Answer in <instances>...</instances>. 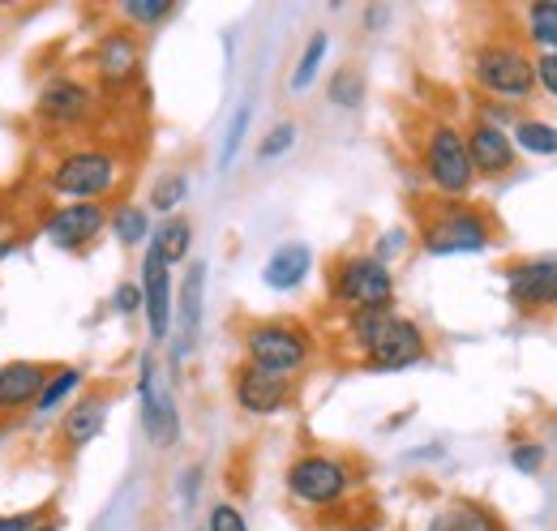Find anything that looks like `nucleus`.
Segmentation results:
<instances>
[{
	"label": "nucleus",
	"mask_w": 557,
	"mask_h": 531,
	"mask_svg": "<svg viewBox=\"0 0 557 531\" xmlns=\"http://www.w3.org/2000/svg\"><path fill=\"white\" fill-rule=\"evenodd\" d=\"M125 176V163L103 146H77L48 172V194L70 201H103Z\"/></svg>",
	"instance_id": "obj_1"
},
{
	"label": "nucleus",
	"mask_w": 557,
	"mask_h": 531,
	"mask_svg": "<svg viewBox=\"0 0 557 531\" xmlns=\"http://www.w3.org/2000/svg\"><path fill=\"white\" fill-rule=\"evenodd\" d=\"M493 219H488L481 206H468V201H442L429 219H424V232H420V245L424 254L433 258H455V254H485L493 245Z\"/></svg>",
	"instance_id": "obj_2"
},
{
	"label": "nucleus",
	"mask_w": 557,
	"mask_h": 531,
	"mask_svg": "<svg viewBox=\"0 0 557 531\" xmlns=\"http://www.w3.org/2000/svg\"><path fill=\"white\" fill-rule=\"evenodd\" d=\"M472 77H476V86L485 95L506 99V103H523L536 90L532 57L519 44H510V39H488V44H481L476 57H472Z\"/></svg>",
	"instance_id": "obj_3"
},
{
	"label": "nucleus",
	"mask_w": 557,
	"mask_h": 531,
	"mask_svg": "<svg viewBox=\"0 0 557 531\" xmlns=\"http://www.w3.org/2000/svg\"><path fill=\"white\" fill-rule=\"evenodd\" d=\"M313 360V334L300 322H253L245 331V365L267 373H300Z\"/></svg>",
	"instance_id": "obj_4"
},
{
	"label": "nucleus",
	"mask_w": 557,
	"mask_h": 531,
	"mask_svg": "<svg viewBox=\"0 0 557 531\" xmlns=\"http://www.w3.org/2000/svg\"><path fill=\"white\" fill-rule=\"evenodd\" d=\"M420 163H424L429 185L442 198H468L476 185L468 141H463V129H455V125H429L424 146H420Z\"/></svg>",
	"instance_id": "obj_5"
},
{
	"label": "nucleus",
	"mask_w": 557,
	"mask_h": 531,
	"mask_svg": "<svg viewBox=\"0 0 557 531\" xmlns=\"http://www.w3.org/2000/svg\"><path fill=\"white\" fill-rule=\"evenodd\" d=\"M331 296L339 305L356 309H395V279L391 266H382L373 254H351L331 270Z\"/></svg>",
	"instance_id": "obj_6"
},
{
	"label": "nucleus",
	"mask_w": 557,
	"mask_h": 531,
	"mask_svg": "<svg viewBox=\"0 0 557 531\" xmlns=\"http://www.w3.org/2000/svg\"><path fill=\"white\" fill-rule=\"evenodd\" d=\"M356 484V471L335 455H300L287 467V493L305 506H339Z\"/></svg>",
	"instance_id": "obj_7"
},
{
	"label": "nucleus",
	"mask_w": 557,
	"mask_h": 531,
	"mask_svg": "<svg viewBox=\"0 0 557 531\" xmlns=\"http://www.w3.org/2000/svg\"><path fill=\"white\" fill-rule=\"evenodd\" d=\"M95 108H99L95 86H86L77 77H65V73L48 77L44 90H39V99H35V116L48 129H82L95 116Z\"/></svg>",
	"instance_id": "obj_8"
},
{
	"label": "nucleus",
	"mask_w": 557,
	"mask_h": 531,
	"mask_svg": "<svg viewBox=\"0 0 557 531\" xmlns=\"http://www.w3.org/2000/svg\"><path fill=\"white\" fill-rule=\"evenodd\" d=\"M424 351H429V338H424V331H420L417 322L391 313V318L382 322V331L369 338V347H364V365L377 369V373H399V369L420 365Z\"/></svg>",
	"instance_id": "obj_9"
},
{
	"label": "nucleus",
	"mask_w": 557,
	"mask_h": 531,
	"mask_svg": "<svg viewBox=\"0 0 557 531\" xmlns=\"http://www.w3.org/2000/svg\"><path fill=\"white\" fill-rule=\"evenodd\" d=\"M138 395H141V429H146L150 446L172 450V446L181 442V411H176V403H172V395H168V386L159 382L154 356H141Z\"/></svg>",
	"instance_id": "obj_10"
},
{
	"label": "nucleus",
	"mask_w": 557,
	"mask_h": 531,
	"mask_svg": "<svg viewBox=\"0 0 557 531\" xmlns=\"http://www.w3.org/2000/svg\"><path fill=\"white\" fill-rule=\"evenodd\" d=\"M506 296L523 313L557 309V258H528L506 270Z\"/></svg>",
	"instance_id": "obj_11"
},
{
	"label": "nucleus",
	"mask_w": 557,
	"mask_h": 531,
	"mask_svg": "<svg viewBox=\"0 0 557 531\" xmlns=\"http://www.w3.org/2000/svg\"><path fill=\"white\" fill-rule=\"evenodd\" d=\"M95 73H99L103 90H112V95L129 90V86L141 77V44H138V35H134V30H125V26L108 30V35L99 39V48H95Z\"/></svg>",
	"instance_id": "obj_12"
},
{
	"label": "nucleus",
	"mask_w": 557,
	"mask_h": 531,
	"mask_svg": "<svg viewBox=\"0 0 557 531\" xmlns=\"http://www.w3.org/2000/svg\"><path fill=\"white\" fill-rule=\"evenodd\" d=\"M141 313H146V331L154 343H163L172 334V266L159 258V249L150 245L146 258H141Z\"/></svg>",
	"instance_id": "obj_13"
},
{
	"label": "nucleus",
	"mask_w": 557,
	"mask_h": 531,
	"mask_svg": "<svg viewBox=\"0 0 557 531\" xmlns=\"http://www.w3.org/2000/svg\"><path fill=\"white\" fill-rule=\"evenodd\" d=\"M103 227H108V206L103 201H70V206H57L44 219V236L57 249H70V254L86 249Z\"/></svg>",
	"instance_id": "obj_14"
},
{
	"label": "nucleus",
	"mask_w": 557,
	"mask_h": 531,
	"mask_svg": "<svg viewBox=\"0 0 557 531\" xmlns=\"http://www.w3.org/2000/svg\"><path fill=\"white\" fill-rule=\"evenodd\" d=\"M468 141V159H472V172L485 176V181H502L515 172V141L510 133L493 121H476L472 129L463 133Z\"/></svg>",
	"instance_id": "obj_15"
},
{
	"label": "nucleus",
	"mask_w": 557,
	"mask_h": 531,
	"mask_svg": "<svg viewBox=\"0 0 557 531\" xmlns=\"http://www.w3.org/2000/svg\"><path fill=\"white\" fill-rule=\"evenodd\" d=\"M236 403L249 416H275L292 403V382L278 373H267V369L240 365L236 369Z\"/></svg>",
	"instance_id": "obj_16"
},
{
	"label": "nucleus",
	"mask_w": 557,
	"mask_h": 531,
	"mask_svg": "<svg viewBox=\"0 0 557 531\" xmlns=\"http://www.w3.org/2000/svg\"><path fill=\"white\" fill-rule=\"evenodd\" d=\"M202 296H207V266L194 262L185 283H181V300L172 309V326H176V360L194 356L198 334H202Z\"/></svg>",
	"instance_id": "obj_17"
},
{
	"label": "nucleus",
	"mask_w": 557,
	"mask_h": 531,
	"mask_svg": "<svg viewBox=\"0 0 557 531\" xmlns=\"http://www.w3.org/2000/svg\"><path fill=\"white\" fill-rule=\"evenodd\" d=\"M48 378H52V365H39V360H9V365H0V411L35 407V398L44 395Z\"/></svg>",
	"instance_id": "obj_18"
},
{
	"label": "nucleus",
	"mask_w": 557,
	"mask_h": 531,
	"mask_svg": "<svg viewBox=\"0 0 557 531\" xmlns=\"http://www.w3.org/2000/svg\"><path fill=\"white\" fill-rule=\"evenodd\" d=\"M108 407H112L108 391H95V395H86L82 403H73L70 411H65V424H61V446L65 450L90 446L103 433V424H108Z\"/></svg>",
	"instance_id": "obj_19"
},
{
	"label": "nucleus",
	"mask_w": 557,
	"mask_h": 531,
	"mask_svg": "<svg viewBox=\"0 0 557 531\" xmlns=\"http://www.w3.org/2000/svg\"><path fill=\"white\" fill-rule=\"evenodd\" d=\"M309 266H313V249L300 245V240H287V245H278L275 254L267 258V266H262V283H267L271 292H296V287L305 283Z\"/></svg>",
	"instance_id": "obj_20"
},
{
	"label": "nucleus",
	"mask_w": 557,
	"mask_h": 531,
	"mask_svg": "<svg viewBox=\"0 0 557 531\" xmlns=\"http://www.w3.org/2000/svg\"><path fill=\"white\" fill-rule=\"evenodd\" d=\"M433 531H506V528H502V519L493 510H485V506L459 502V506H450V510H442L433 519Z\"/></svg>",
	"instance_id": "obj_21"
},
{
	"label": "nucleus",
	"mask_w": 557,
	"mask_h": 531,
	"mask_svg": "<svg viewBox=\"0 0 557 531\" xmlns=\"http://www.w3.org/2000/svg\"><path fill=\"white\" fill-rule=\"evenodd\" d=\"M154 249H159V258L168 266L185 262L189 258V249H194V223L189 219H168L159 232H154V240H150Z\"/></svg>",
	"instance_id": "obj_22"
},
{
	"label": "nucleus",
	"mask_w": 557,
	"mask_h": 531,
	"mask_svg": "<svg viewBox=\"0 0 557 531\" xmlns=\"http://www.w3.org/2000/svg\"><path fill=\"white\" fill-rule=\"evenodd\" d=\"M510 141H515V150H528V155H557V125L523 116V121H515Z\"/></svg>",
	"instance_id": "obj_23"
},
{
	"label": "nucleus",
	"mask_w": 557,
	"mask_h": 531,
	"mask_svg": "<svg viewBox=\"0 0 557 531\" xmlns=\"http://www.w3.org/2000/svg\"><path fill=\"white\" fill-rule=\"evenodd\" d=\"M523 22H528V39H532L541 52H557V0H536V4H528Z\"/></svg>",
	"instance_id": "obj_24"
},
{
	"label": "nucleus",
	"mask_w": 557,
	"mask_h": 531,
	"mask_svg": "<svg viewBox=\"0 0 557 531\" xmlns=\"http://www.w3.org/2000/svg\"><path fill=\"white\" fill-rule=\"evenodd\" d=\"M82 386V369L77 365H61V369H52V378H48V386H44V395L35 398V407L30 411H39V416H52L65 398L73 395Z\"/></svg>",
	"instance_id": "obj_25"
},
{
	"label": "nucleus",
	"mask_w": 557,
	"mask_h": 531,
	"mask_svg": "<svg viewBox=\"0 0 557 531\" xmlns=\"http://www.w3.org/2000/svg\"><path fill=\"white\" fill-rule=\"evenodd\" d=\"M112 223V236L121 240V245H141L146 236H150V214H146V206H116V214L108 219Z\"/></svg>",
	"instance_id": "obj_26"
},
{
	"label": "nucleus",
	"mask_w": 557,
	"mask_h": 531,
	"mask_svg": "<svg viewBox=\"0 0 557 531\" xmlns=\"http://www.w3.org/2000/svg\"><path fill=\"white\" fill-rule=\"evenodd\" d=\"M326 48H331L326 30H313V35H309V44H305V52H300V61H296V73H292V90H309V86H313L318 69H322V61H326Z\"/></svg>",
	"instance_id": "obj_27"
},
{
	"label": "nucleus",
	"mask_w": 557,
	"mask_h": 531,
	"mask_svg": "<svg viewBox=\"0 0 557 531\" xmlns=\"http://www.w3.org/2000/svg\"><path fill=\"white\" fill-rule=\"evenodd\" d=\"M185 198H189V176H185V172H163V176L154 181V189H150V206H154L159 214L181 210Z\"/></svg>",
	"instance_id": "obj_28"
},
{
	"label": "nucleus",
	"mask_w": 557,
	"mask_h": 531,
	"mask_svg": "<svg viewBox=\"0 0 557 531\" xmlns=\"http://www.w3.org/2000/svg\"><path fill=\"white\" fill-rule=\"evenodd\" d=\"M331 103H339V108H360L364 103V77H360V69H339L335 77H331Z\"/></svg>",
	"instance_id": "obj_29"
},
{
	"label": "nucleus",
	"mask_w": 557,
	"mask_h": 531,
	"mask_svg": "<svg viewBox=\"0 0 557 531\" xmlns=\"http://www.w3.org/2000/svg\"><path fill=\"white\" fill-rule=\"evenodd\" d=\"M121 13L129 22H138V26H159V22H168L176 13V4L172 0H125Z\"/></svg>",
	"instance_id": "obj_30"
},
{
	"label": "nucleus",
	"mask_w": 557,
	"mask_h": 531,
	"mask_svg": "<svg viewBox=\"0 0 557 531\" xmlns=\"http://www.w3.org/2000/svg\"><path fill=\"white\" fill-rule=\"evenodd\" d=\"M296 146V125L292 121H278L275 129L267 133V141L258 146V159H278V155H287Z\"/></svg>",
	"instance_id": "obj_31"
},
{
	"label": "nucleus",
	"mask_w": 557,
	"mask_h": 531,
	"mask_svg": "<svg viewBox=\"0 0 557 531\" xmlns=\"http://www.w3.org/2000/svg\"><path fill=\"white\" fill-rule=\"evenodd\" d=\"M510 467L523 471V476H536V471L545 467V446H541V442H519V446H510Z\"/></svg>",
	"instance_id": "obj_32"
},
{
	"label": "nucleus",
	"mask_w": 557,
	"mask_h": 531,
	"mask_svg": "<svg viewBox=\"0 0 557 531\" xmlns=\"http://www.w3.org/2000/svg\"><path fill=\"white\" fill-rule=\"evenodd\" d=\"M207 531H249V523H245V515H240L236 506H227V502H219V506L210 510Z\"/></svg>",
	"instance_id": "obj_33"
},
{
	"label": "nucleus",
	"mask_w": 557,
	"mask_h": 531,
	"mask_svg": "<svg viewBox=\"0 0 557 531\" xmlns=\"http://www.w3.org/2000/svg\"><path fill=\"white\" fill-rule=\"evenodd\" d=\"M245 129H249V108H240V112L232 116V129H227L223 155H219V163H223V168H227V163L236 159V150H240V141H245Z\"/></svg>",
	"instance_id": "obj_34"
},
{
	"label": "nucleus",
	"mask_w": 557,
	"mask_h": 531,
	"mask_svg": "<svg viewBox=\"0 0 557 531\" xmlns=\"http://www.w3.org/2000/svg\"><path fill=\"white\" fill-rule=\"evenodd\" d=\"M408 249V232L404 227H391V232H382V240H377V249H373V258L386 266L391 258H399Z\"/></svg>",
	"instance_id": "obj_35"
},
{
	"label": "nucleus",
	"mask_w": 557,
	"mask_h": 531,
	"mask_svg": "<svg viewBox=\"0 0 557 531\" xmlns=\"http://www.w3.org/2000/svg\"><path fill=\"white\" fill-rule=\"evenodd\" d=\"M112 309H116L121 318L141 313V287H138V283H121V287L112 292Z\"/></svg>",
	"instance_id": "obj_36"
},
{
	"label": "nucleus",
	"mask_w": 557,
	"mask_h": 531,
	"mask_svg": "<svg viewBox=\"0 0 557 531\" xmlns=\"http://www.w3.org/2000/svg\"><path fill=\"white\" fill-rule=\"evenodd\" d=\"M532 69H536V86H545L557 99V52H541L532 57Z\"/></svg>",
	"instance_id": "obj_37"
},
{
	"label": "nucleus",
	"mask_w": 557,
	"mask_h": 531,
	"mask_svg": "<svg viewBox=\"0 0 557 531\" xmlns=\"http://www.w3.org/2000/svg\"><path fill=\"white\" fill-rule=\"evenodd\" d=\"M44 523V510H22V515H0V531H35Z\"/></svg>",
	"instance_id": "obj_38"
},
{
	"label": "nucleus",
	"mask_w": 557,
	"mask_h": 531,
	"mask_svg": "<svg viewBox=\"0 0 557 531\" xmlns=\"http://www.w3.org/2000/svg\"><path fill=\"white\" fill-rule=\"evenodd\" d=\"M13 249H17V240H9V236H0V262H4V258H9Z\"/></svg>",
	"instance_id": "obj_39"
},
{
	"label": "nucleus",
	"mask_w": 557,
	"mask_h": 531,
	"mask_svg": "<svg viewBox=\"0 0 557 531\" xmlns=\"http://www.w3.org/2000/svg\"><path fill=\"white\" fill-rule=\"evenodd\" d=\"M35 531H57V528H48V523H39V528H35Z\"/></svg>",
	"instance_id": "obj_40"
}]
</instances>
